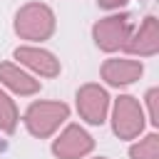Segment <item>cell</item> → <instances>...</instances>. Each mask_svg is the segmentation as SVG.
<instances>
[{
	"mask_svg": "<svg viewBox=\"0 0 159 159\" xmlns=\"http://www.w3.org/2000/svg\"><path fill=\"white\" fill-rule=\"evenodd\" d=\"M55 27H57L55 12L45 2H27L15 15V32L22 40H32V42L50 40Z\"/></svg>",
	"mask_w": 159,
	"mask_h": 159,
	"instance_id": "1",
	"label": "cell"
},
{
	"mask_svg": "<svg viewBox=\"0 0 159 159\" xmlns=\"http://www.w3.org/2000/svg\"><path fill=\"white\" fill-rule=\"evenodd\" d=\"M70 117V107L65 102H50V99H42V102H32L25 112V127L32 137L37 139H47L52 137L60 124H65Z\"/></svg>",
	"mask_w": 159,
	"mask_h": 159,
	"instance_id": "2",
	"label": "cell"
},
{
	"mask_svg": "<svg viewBox=\"0 0 159 159\" xmlns=\"http://www.w3.org/2000/svg\"><path fill=\"white\" fill-rule=\"evenodd\" d=\"M112 129L119 139H137L144 132V112L137 97L119 94L112 107Z\"/></svg>",
	"mask_w": 159,
	"mask_h": 159,
	"instance_id": "3",
	"label": "cell"
},
{
	"mask_svg": "<svg viewBox=\"0 0 159 159\" xmlns=\"http://www.w3.org/2000/svg\"><path fill=\"white\" fill-rule=\"evenodd\" d=\"M132 35V15L119 12V15H109L104 20H99L92 27V37L94 45L104 52H117L124 47V42Z\"/></svg>",
	"mask_w": 159,
	"mask_h": 159,
	"instance_id": "4",
	"label": "cell"
},
{
	"mask_svg": "<svg viewBox=\"0 0 159 159\" xmlns=\"http://www.w3.org/2000/svg\"><path fill=\"white\" fill-rule=\"evenodd\" d=\"M77 112L87 124H104L109 114V94L104 87L89 82L77 89Z\"/></svg>",
	"mask_w": 159,
	"mask_h": 159,
	"instance_id": "5",
	"label": "cell"
},
{
	"mask_svg": "<svg viewBox=\"0 0 159 159\" xmlns=\"http://www.w3.org/2000/svg\"><path fill=\"white\" fill-rule=\"evenodd\" d=\"M94 149V139L80 127V124H67L60 137L52 142V154L57 159H82Z\"/></svg>",
	"mask_w": 159,
	"mask_h": 159,
	"instance_id": "6",
	"label": "cell"
},
{
	"mask_svg": "<svg viewBox=\"0 0 159 159\" xmlns=\"http://www.w3.org/2000/svg\"><path fill=\"white\" fill-rule=\"evenodd\" d=\"M12 57L20 62V67H27L32 70L35 75L40 77H57L60 75V60L50 52V50H42V47H32V45H22L12 52Z\"/></svg>",
	"mask_w": 159,
	"mask_h": 159,
	"instance_id": "7",
	"label": "cell"
},
{
	"mask_svg": "<svg viewBox=\"0 0 159 159\" xmlns=\"http://www.w3.org/2000/svg\"><path fill=\"white\" fill-rule=\"evenodd\" d=\"M124 50L139 57H154L159 52V20L149 15L139 25V30L129 35V40L124 42Z\"/></svg>",
	"mask_w": 159,
	"mask_h": 159,
	"instance_id": "8",
	"label": "cell"
},
{
	"mask_svg": "<svg viewBox=\"0 0 159 159\" xmlns=\"http://www.w3.org/2000/svg\"><path fill=\"white\" fill-rule=\"evenodd\" d=\"M144 75V65L139 60H127V57H112L102 65V80L112 87H127L137 82Z\"/></svg>",
	"mask_w": 159,
	"mask_h": 159,
	"instance_id": "9",
	"label": "cell"
},
{
	"mask_svg": "<svg viewBox=\"0 0 159 159\" xmlns=\"http://www.w3.org/2000/svg\"><path fill=\"white\" fill-rule=\"evenodd\" d=\"M0 84L22 97L40 92V80H35L30 72H25L20 65H12V62H0Z\"/></svg>",
	"mask_w": 159,
	"mask_h": 159,
	"instance_id": "10",
	"label": "cell"
},
{
	"mask_svg": "<svg viewBox=\"0 0 159 159\" xmlns=\"http://www.w3.org/2000/svg\"><path fill=\"white\" fill-rule=\"evenodd\" d=\"M17 122H20L17 104H15V99H10V94L0 87V132L12 134V132L17 129Z\"/></svg>",
	"mask_w": 159,
	"mask_h": 159,
	"instance_id": "11",
	"label": "cell"
},
{
	"mask_svg": "<svg viewBox=\"0 0 159 159\" xmlns=\"http://www.w3.org/2000/svg\"><path fill=\"white\" fill-rule=\"evenodd\" d=\"M129 157L132 159H159V134L152 132L144 139H139L137 144H132Z\"/></svg>",
	"mask_w": 159,
	"mask_h": 159,
	"instance_id": "12",
	"label": "cell"
},
{
	"mask_svg": "<svg viewBox=\"0 0 159 159\" xmlns=\"http://www.w3.org/2000/svg\"><path fill=\"white\" fill-rule=\"evenodd\" d=\"M157 99H159V89L152 87L147 92V107H149V122L154 127H159V112H157Z\"/></svg>",
	"mask_w": 159,
	"mask_h": 159,
	"instance_id": "13",
	"label": "cell"
},
{
	"mask_svg": "<svg viewBox=\"0 0 159 159\" xmlns=\"http://www.w3.org/2000/svg\"><path fill=\"white\" fill-rule=\"evenodd\" d=\"M129 0H97V5L102 10H119L122 5H127Z\"/></svg>",
	"mask_w": 159,
	"mask_h": 159,
	"instance_id": "14",
	"label": "cell"
},
{
	"mask_svg": "<svg viewBox=\"0 0 159 159\" xmlns=\"http://www.w3.org/2000/svg\"><path fill=\"white\" fill-rule=\"evenodd\" d=\"M94 159H107V157H94Z\"/></svg>",
	"mask_w": 159,
	"mask_h": 159,
	"instance_id": "15",
	"label": "cell"
}]
</instances>
